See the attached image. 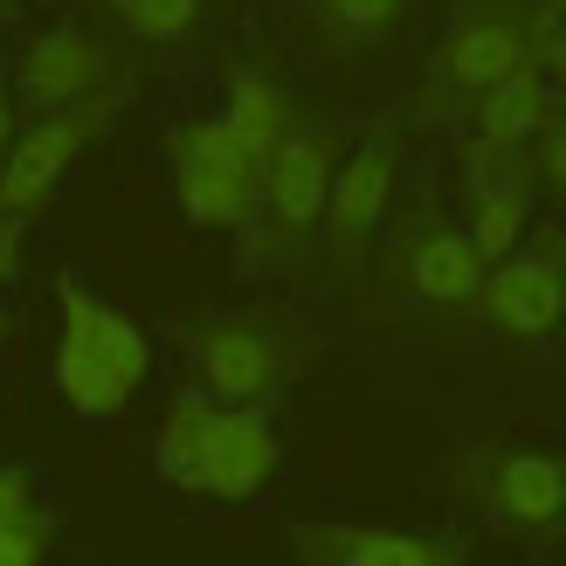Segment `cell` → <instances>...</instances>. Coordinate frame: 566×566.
Returning a JSON list of instances; mask_svg holds the SVG:
<instances>
[{
    "label": "cell",
    "mask_w": 566,
    "mask_h": 566,
    "mask_svg": "<svg viewBox=\"0 0 566 566\" xmlns=\"http://www.w3.org/2000/svg\"><path fill=\"white\" fill-rule=\"evenodd\" d=\"M49 559V518H14L0 525V566H42Z\"/></svg>",
    "instance_id": "obj_19"
},
{
    "label": "cell",
    "mask_w": 566,
    "mask_h": 566,
    "mask_svg": "<svg viewBox=\"0 0 566 566\" xmlns=\"http://www.w3.org/2000/svg\"><path fill=\"white\" fill-rule=\"evenodd\" d=\"M546 28L553 21H532V8H463V21L449 28V42H442L449 91L484 97L491 83L532 70L539 49H546Z\"/></svg>",
    "instance_id": "obj_5"
},
{
    "label": "cell",
    "mask_w": 566,
    "mask_h": 566,
    "mask_svg": "<svg viewBox=\"0 0 566 566\" xmlns=\"http://www.w3.org/2000/svg\"><path fill=\"white\" fill-rule=\"evenodd\" d=\"M111 91H97V97H83V104H63V111H42V125H28V132H14V146H8V159H0V214H35L49 193H55V180L70 174V159L83 153V138H91L104 118H111Z\"/></svg>",
    "instance_id": "obj_4"
},
{
    "label": "cell",
    "mask_w": 566,
    "mask_h": 566,
    "mask_svg": "<svg viewBox=\"0 0 566 566\" xmlns=\"http://www.w3.org/2000/svg\"><path fill=\"white\" fill-rule=\"evenodd\" d=\"M539 70L559 83V91H566V21H553L546 28V49H539Z\"/></svg>",
    "instance_id": "obj_22"
},
{
    "label": "cell",
    "mask_w": 566,
    "mask_h": 566,
    "mask_svg": "<svg viewBox=\"0 0 566 566\" xmlns=\"http://www.w3.org/2000/svg\"><path fill=\"white\" fill-rule=\"evenodd\" d=\"M111 14H118L138 42H180L201 28V0H111Z\"/></svg>",
    "instance_id": "obj_18"
},
{
    "label": "cell",
    "mask_w": 566,
    "mask_h": 566,
    "mask_svg": "<svg viewBox=\"0 0 566 566\" xmlns=\"http://www.w3.org/2000/svg\"><path fill=\"white\" fill-rule=\"evenodd\" d=\"M408 14V0H318V21L332 42H380Z\"/></svg>",
    "instance_id": "obj_17"
},
{
    "label": "cell",
    "mask_w": 566,
    "mask_h": 566,
    "mask_svg": "<svg viewBox=\"0 0 566 566\" xmlns=\"http://www.w3.org/2000/svg\"><path fill=\"white\" fill-rule=\"evenodd\" d=\"M221 125H229L256 159H270L276 138L291 132V104H283V91H276L263 70L242 63V70H229V104H221Z\"/></svg>",
    "instance_id": "obj_16"
},
{
    "label": "cell",
    "mask_w": 566,
    "mask_h": 566,
    "mask_svg": "<svg viewBox=\"0 0 566 566\" xmlns=\"http://www.w3.org/2000/svg\"><path fill=\"white\" fill-rule=\"evenodd\" d=\"M491 512L512 532H559L566 525V457L546 449H525V457H504L491 476Z\"/></svg>",
    "instance_id": "obj_12"
},
{
    "label": "cell",
    "mask_w": 566,
    "mask_h": 566,
    "mask_svg": "<svg viewBox=\"0 0 566 566\" xmlns=\"http://www.w3.org/2000/svg\"><path fill=\"white\" fill-rule=\"evenodd\" d=\"M525 221H532V187H525V174H497V180H484L476 187V201H470V249L484 263H504L518 249V235H525Z\"/></svg>",
    "instance_id": "obj_15"
},
{
    "label": "cell",
    "mask_w": 566,
    "mask_h": 566,
    "mask_svg": "<svg viewBox=\"0 0 566 566\" xmlns=\"http://www.w3.org/2000/svg\"><path fill=\"white\" fill-rule=\"evenodd\" d=\"M539 180L566 201V118H553V125L539 132Z\"/></svg>",
    "instance_id": "obj_20"
},
{
    "label": "cell",
    "mask_w": 566,
    "mask_h": 566,
    "mask_svg": "<svg viewBox=\"0 0 566 566\" xmlns=\"http://www.w3.org/2000/svg\"><path fill=\"white\" fill-rule=\"evenodd\" d=\"M553 125V91H546V70L532 63L518 76L491 83L484 97H476V132H470V174L476 187L504 174V159H512L525 138H539Z\"/></svg>",
    "instance_id": "obj_8"
},
{
    "label": "cell",
    "mask_w": 566,
    "mask_h": 566,
    "mask_svg": "<svg viewBox=\"0 0 566 566\" xmlns=\"http://www.w3.org/2000/svg\"><path fill=\"white\" fill-rule=\"evenodd\" d=\"M476 311L512 338H546L566 318V270L546 256V249H512L504 263L484 270Z\"/></svg>",
    "instance_id": "obj_7"
},
{
    "label": "cell",
    "mask_w": 566,
    "mask_h": 566,
    "mask_svg": "<svg viewBox=\"0 0 566 566\" xmlns=\"http://www.w3.org/2000/svg\"><path fill=\"white\" fill-rule=\"evenodd\" d=\"M8 146H14V104H8V91H0V159H8Z\"/></svg>",
    "instance_id": "obj_24"
},
{
    "label": "cell",
    "mask_w": 566,
    "mask_h": 566,
    "mask_svg": "<svg viewBox=\"0 0 566 566\" xmlns=\"http://www.w3.org/2000/svg\"><path fill=\"white\" fill-rule=\"evenodd\" d=\"M21 97L35 111H63V104H83L104 91V42L83 35V28H49L21 49Z\"/></svg>",
    "instance_id": "obj_10"
},
{
    "label": "cell",
    "mask_w": 566,
    "mask_h": 566,
    "mask_svg": "<svg viewBox=\"0 0 566 566\" xmlns=\"http://www.w3.org/2000/svg\"><path fill=\"white\" fill-rule=\"evenodd\" d=\"M193 366H201V394H208V401L249 408V401H263V394L276 387L283 353H276V338L263 325L221 318V325H208L201 338H193Z\"/></svg>",
    "instance_id": "obj_9"
},
{
    "label": "cell",
    "mask_w": 566,
    "mask_h": 566,
    "mask_svg": "<svg viewBox=\"0 0 566 566\" xmlns=\"http://www.w3.org/2000/svg\"><path fill=\"white\" fill-rule=\"evenodd\" d=\"M332 138L325 132H304L291 125L276 138V153L263 159V208H270V229L276 242H297L311 221H325V201H332Z\"/></svg>",
    "instance_id": "obj_6"
},
{
    "label": "cell",
    "mask_w": 566,
    "mask_h": 566,
    "mask_svg": "<svg viewBox=\"0 0 566 566\" xmlns=\"http://www.w3.org/2000/svg\"><path fill=\"white\" fill-rule=\"evenodd\" d=\"M387 201H394V146L387 138H366V146L353 159H338V174H332V201H325L332 249H359L380 229Z\"/></svg>",
    "instance_id": "obj_11"
},
{
    "label": "cell",
    "mask_w": 566,
    "mask_h": 566,
    "mask_svg": "<svg viewBox=\"0 0 566 566\" xmlns=\"http://www.w3.org/2000/svg\"><path fill=\"white\" fill-rule=\"evenodd\" d=\"M297 546L318 566H457V546L394 525H311L297 532Z\"/></svg>",
    "instance_id": "obj_13"
},
{
    "label": "cell",
    "mask_w": 566,
    "mask_h": 566,
    "mask_svg": "<svg viewBox=\"0 0 566 566\" xmlns=\"http://www.w3.org/2000/svg\"><path fill=\"white\" fill-rule=\"evenodd\" d=\"M14 518H35V484H28V470H0V525Z\"/></svg>",
    "instance_id": "obj_21"
},
{
    "label": "cell",
    "mask_w": 566,
    "mask_h": 566,
    "mask_svg": "<svg viewBox=\"0 0 566 566\" xmlns=\"http://www.w3.org/2000/svg\"><path fill=\"white\" fill-rule=\"evenodd\" d=\"M174 193L193 229H249L263 208V159L221 118H193L174 138Z\"/></svg>",
    "instance_id": "obj_3"
},
{
    "label": "cell",
    "mask_w": 566,
    "mask_h": 566,
    "mask_svg": "<svg viewBox=\"0 0 566 566\" xmlns=\"http://www.w3.org/2000/svg\"><path fill=\"white\" fill-rule=\"evenodd\" d=\"M0 346H8V318H0Z\"/></svg>",
    "instance_id": "obj_25"
},
{
    "label": "cell",
    "mask_w": 566,
    "mask_h": 566,
    "mask_svg": "<svg viewBox=\"0 0 566 566\" xmlns=\"http://www.w3.org/2000/svg\"><path fill=\"white\" fill-rule=\"evenodd\" d=\"M484 270L491 263L470 249L463 229H429L408 256V283H415V297H429V304H476Z\"/></svg>",
    "instance_id": "obj_14"
},
{
    "label": "cell",
    "mask_w": 566,
    "mask_h": 566,
    "mask_svg": "<svg viewBox=\"0 0 566 566\" xmlns=\"http://www.w3.org/2000/svg\"><path fill=\"white\" fill-rule=\"evenodd\" d=\"M153 470L174 491L249 504V497H263L270 476L283 470V442H276L270 415L256 401H249V408H221V401H208L201 387H180L174 401H166V415H159Z\"/></svg>",
    "instance_id": "obj_1"
},
{
    "label": "cell",
    "mask_w": 566,
    "mask_h": 566,
    "mask_svg": "<svg viewBox=\"0 0 566 566\" xmlns=\"http://www.w3.org/2000/svg\"><path fill=\"white\" fill-rule=\"evenodd\" d=\"M14 256H21V221H14V214H0V283L14 276Z\"/></svg>",
    "instance_id": "obj_23"
},
{
    "label": "cell",
    "mask_w": 566,
    "mask_h": 566,
    "mask_svg": "<svg viewBox=\"0 0 566 566\" xmlns=\"http://www.w3.org/2000/svg\"><path fill=\"white\" fill-rule=\"evenodd\" d=\"M146 374H153L146 325L70 276L55 297V394H63V408L83 421H111L138 401Z\"/></svg>",
    "instance_id": "obj_2"
}]
</instances>
